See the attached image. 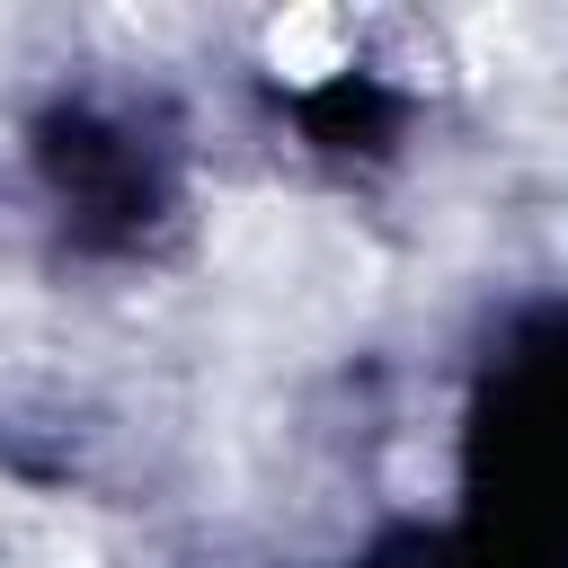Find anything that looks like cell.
I'll use <instances>...</instances> for the list:
<instances>
[{"label":"cell","mask_w":568,"mask_h":568,"mask_svg":"<svg viewBox=\"0 0 568 568\" xmlns=\"http://www.w3.org/2000/svg\"><path fill=\"white\" fill-rule=\"evenodd\" d=\"M337 53H346V18L337 9H293L284 27H275V62L284 71H337Z\"/></svg>","instance_id":"1"}]
</instances>
